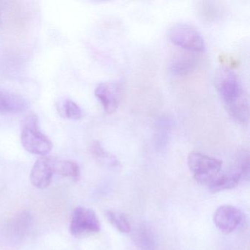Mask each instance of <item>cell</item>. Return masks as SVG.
I'll use <instances>...</instances> for the list:
<instances>
[{"label":"cell","mask_w":250,"mask_h":250,"mask_svg":"<svg viewBox=\"0 0 250 250\" xmlns=\"http://www.w3.org/2000/svg\"><path fill=\"white\" fill-rule=\"evenodd\" d=\"M0 24H1V17H0Z\"/></svg>","instance_id":"obj_20"},{"label":"cell","mask_w":250,"mask_h":250,"mask_svg":"<svg viewBox=\"0 0 250 250\" xmlns=\"http://www.w3.org/2000/svg\"><path fill=\"white\" fill-rule=\"evenodd\" d=\"M90 152L96 159L104 162L105 163L108 164L110 166L117 167L119 165L118 159L106 152L99 142H95L92 144V146H90Z\"/></svg>","instance_id":"obj_18"},{"label":"cell","mask_w":250,"mask_h":250,"mask_svg":"<svg viewBox=\"0 0 250 250\" xmlns=\"http://www.w3.org/2000/svg\"><path fill=\"white\" fill-rule=\"evenodd\" d=\"M54 171L52 158L42 156L36 161L30 172L32 184L39 189H45L52 182Z\"/></svg>","instance_id":"obj_8"},{"label":"cell","mask_w":250,"mask_h":250,"mask_svg":"<svg viewBox=\"0 0 250 250\" xmlns=\"http://www.w3.org/2000/svg\"><path fill=\"white\" fill-rule=\"evenodd\" d=\"M33 219L31 215L27 212H22L13 219L10 224V233L14 240L20 241L24 238L31 229Z\"/></svg>","instance_id":"obj_14"},{"label":"cell","mask_w":250,"mask_h":250,"mask_svg":"<svg viewBox=\"0 0 250 250\" xmlns=\"http://www.w3.org/2000/svg\"><path fill=\"white\" fill-rule=\"evenodd\" d=\"M133 241L138 250H156L157 247L154 229L147 222L137 227L133 234Z\"/></svg>","instance_id":"obj_9"},{"label":"cell","mask_w":250,"mask_h":250,"mask_svg":"<svg viewBox=\"0 0 250 250\" xmlns=\"http://www.w3.org/2000/svg\"><path fill=\"white\" fill-rule=\"evenodd\" d=\"M235 168L241 172L244 179V178L248 179L250 169V153L248 151L244 150L238 153Z\"/></svg>","instance_id":"obj_19"},{"label":"cell","mask_w":250,"mask_h":250,"mask_svg":"<svg viewBox=\"0 0 250 250\" xmlns=\"http://www.w3.org/2000/svg\"><path fill=\"white\" fill-rule=\"evenodd\" d=\"M243 175L238 169H232L227 173H218L208 184L207 187L213 192L231 189L238 185Z\"/></svg>","instance_id":"obj_11"},{"label":"cell","mask_w":250,"mask_h":250,"mask_svg":"<svg viewBox=\"0 0 250 250\" xmlns=\"http://www.w3.org/2000/svg\"><path fill=\"white\" fill-rule=\"evenodd\" d=\"M215 86L228 115L238 124L248 125V95L238 75L229 68H219L215 76Z\"/></svg>","instance_id":"obj_1"},{"label":"cell","mask_w":250,"mask_h":250,"mask_svg":"<svg viewBox=\"0 0 250 250\" xmlns=\"http://www.w3.org/2000/svg\"><path fill=\"white\" fill-rule=\"evenodd\" d=\"M21 143L29 153L45 156L52 151L53 144L40 129L36 114L27 115L21 127Z\"/></svg>","instance_id":"obj_2"},{"label":"cell","mask_w":250,"mask_h":250,"mask_svg":"<svg viewBox=\"0 0 250 250\" xmlns=\"http://www.w3.org/2000/svg\"><path fill=\"white\" fill-rule=\"evenodd\" d=\"M213 222L216 228L225 234L231 233L241 226L245 215L238 208L231 205L219 206L213 214Z\"/></svg>","instance_id":"obj_6"},{"label":"cell","mask_w":250,"mask_h":250,"mask_svg":"<svg viewBox=\"0 0 250 250\" xmlns=\"http://www.w3.org/2000/svg\"><path fill=\"white\" fill-rule=\"evenodd\" d=\"M106 216L111 225H113L120 232L123 233L131 232V225L125 215L119 212L109 210L106 212Z\"/></svg>","instance_id":"obj_17"},{"label":"cell","mask_w":250,"mask_h":250,"mask_svg":"<svg viewBox=\"0 0 250 250\" xmlns=\"http://www.w3.org/2000/svg\"><path fill=\"white\" fill-rule=\"evenodd\" d=\"M187 164L190 171L194 174V179L206 186L220 172L222 166V161L198 152L188 154Z\"/></svg>","instance_id":"obj_4"},{"label":"cell","mask_w":250,"mask_h":250,"mask_svg":"<svg viewBox=\"0 0 250 250\" xmlns=\"http://www.w3.org/2000/svg\"><path fill=\"white\" fill-rule=\"evenodd\" d=\"M168 38L174 45L187 52L197 53L206 50L203 36L197 29L189 24H174L169 29Z\"/></svg>","instance_id":"obj_3"},{"label":"cell","mask_w":250,"mask_h":250,"mask_svg":"<svg viewBox=\"0 0 250 250\" xmlns=\"http://www.w3.org/2000/svg\"><path fill=\"white\" fill-rule=\"evenodd\" d=\"M172 126L173 122L167 117H162L158 120L154 134V146L158 150L166 148L170 139Z\"/></svg>","instance_id":"obj_13"},{"label":"cell","mask_w":250,"mask_h":250,"mask_svg":"<svg viewBox=\"0 0 250 250\" xmlns=\"http://www.w3.org/2000/svg\"><path fill=\"white\" fill-rule=\"evenodd\" d=\"M100 230V222L94 210L84 207L76 208L70 225V232L74 236L96 233Z\"/></svg>","instance_id":"obj_5"},{"label":"cell","mask_w":250,"mask_h":250,"mask_svg":"<svg viewBox=\"0 0 250 250\" xmlns=\"http://www.w3.org/2000/svg\"><path fill=\"white\" fill-rule=\"evenodd\" d=\"M59 112L64 118L72 121H78L83 116L80 106L71 100H65L60 104Z\"/></svg>","instance_id":"obj_16"},{"label":"cell","mask_w":250,"mask_h":250,"mask_svg":"<svg viewBox=\"0 0 250 250\" xmlns=\"http://www.w3.org/2000/svg\"><path fill=\"white\" fill-rule=\"evenodd\" d=\"M54 173L78 181L80 177V168L78 164L70 160H61L52 158Z\"/></svg>","instance_id":"obj_15"},{"label":"cell","mask_w":250,"mask_h":250,"mask_svg":"<svg viewBox=\"0 0 250 250\" xmlns=\"http://www.w3.org/2000/svg\"><path fill=\"white\" fill-rule=\"evenodd\" d=\"M28 104L20 95L8 91H0V114L14 115L27 110Z\"/></svg>","instance_id":"obj_10"},{"label":"cell","mask_w":250,"mask_h":250,"mask_svg":"<svg viewBox=\"0 0 250 250\" xmlns=\"http://www.w3.org/2000/svg\"><path fill=\"white\" fill-rule=\"evenodd\" d=\"M197 58L191 53H181L175 55L169 63V70L175 76L188 75L195 69Z\"/></svg>","instance_id":"obj_12"},{"label":"cell","mask_w":250,"mask_h":250,"mask_svg":"<svg viewBox=\"0 0 250 250\" xmlns=\"http://www.w3.org/2000/svg\"><path fill=\"white\" fill-rule=\"evenodd\" d=\"M95 96L106 113H114L121 102V87L115 83H100L95 90Z\"/></svg>","instance_id":"obj_7"}]
</instances>
